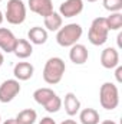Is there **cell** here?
I'll use <instances>...</instances> for the list:
<instances>
[{"instance_id": "cell-3", "label": "cell", "mask_w": 122, "mask_h": 124, "mask_svg": "<svg viewBox=\"0 0 122 124\" xmlns=\"http://www.w3.org/2000/svg\"><path fill=\"white\" fill-rule=\"evenodd\" d=\"M99 102L101 107L112 111L119 105V90L114 82H103L99 88Z\"/></svg>"}, {"instance_id": "cell-14", "label": "cell", "mask_w": 122, "mask_h": 124, "mask_svg": "<svg viewBox=\"0 0 122 124\" xmlns=\"http://www.w3.org/2000/svg\"><path fill=\"white\" fill-rule=\"evenodd\" d=\"M27 40L32 45H43L47 42V31L40 26H33L27 32Z\"/></svg>"}, {"instance_id": "cell-10", "label": "cell", "mask_w": 122, "mask_h": 124, "mask_svg": "<svg viewBox=\"0 0 122 124\" xmlns=\"http://www.w3.org/2000/svg\"><path fill=\"white\" fill-rule=\"evenodd\" d=\"M89 58V52L88 48L82 43H75L73 46H70L69 51V59L70 62H73L75 65H83Z\"/></svg>"}, {"instance_id": "cell-27", "label": "cell", "mask_w": 122, "mask_h": 124, "mask_svg": "<svg viewBox=\"0 0 122 124\" xmlns=\"http://www.w3.org/2000/svg\"><path fill=\"white\" fill-rule=\"evenodd\" d=\"M3 124H17V123H16V120H14V118H9V120H6Z\"/></svg>"}, {"instance_id": "cell-24", "label": "cell", "mask_w": 122, "mask_h": 124, "mask_svg": "<svg viewBox=\"0 0 122 124\" xmlns=\"http://www.w3.org/2000/svg\"><path fill=\"white\" fill-rule=\"evenodd\" d=\"M37 124H56V121H55L52 117H43Z\"/></svg>"}, {"instance_id": "cell-4", "label": "cell", "mask_w": 122, "mask_h": 124, "mask_svg": "<svg viewBox=\"0 0 122 124\" xmlns=\"http://www.w3.org/2000/svg\"><path fill=\"white\" fill-rule=\"evenodd\" d=\"M108 35H109V29L105 17H96L92 20L89 32H88V40L93 46L105 45L108 40Z\"/></svg>"}, {"instance_id": "cell-31", "label": "cell", "mask_w": 122, "mask_h": 124, "mask_svg": "<svg viewBox=\"0 0 122 124\" xmlns=\"http://www.w3.org/2000/svg\"><path fill=\"white\" fill-rule=\"evenodd\" d=\"M86 1H89V3H95V1H98V0H86Z\"/></svg>"}, {"instance_id": "cell-6", "label": "cell", "mask_w": 122, "mask_h": 124, "mask_svg": "<svg viewBox=\"0 0 122 124\" xmlns=\"http://www.w3.org/2000/svg\"><path fill=\"white\" fill-rule=\"evenodd\" d=\"M20 90H22L20 81H17L16 78L3 81L0 84V102L1 104H7V102L13 101L19 95Z\"/></svg>"}, {"instance_id": "cell-21", "label": "cell", "mask_w": 122, "mask_h": 124, "mask_svg": "<svg viewBox=\"0 0 122 124\" xmlns=\"http://www.w3.org/2000/svg\"><path fill=\"white\" fill-rule=\"evenodd\" d=\"M45 110L47 111V113H50V114H53V113H58L59 110L62 108V98L58 95V94H55L45 105Z\"/></svg>"}, {"instance_id": "cell-28", "label": "cell", "mask_w": 122, "mask_h": 124, "mask_svg": "<svg viewBox=\"0 0 122 124\" xmlns=\"http://www.w3.org/2000/svg\"><path fill=\"white\" fill-rule=\"evenodd\" d=\"M101 124H116V123H115L114 120H103Z\"/></svg>"}, {"instance_id": "cell-25", "label": "cell", "mask_w": 122, "mask_h": 124, "mask_svg": "<svg viewBox=\"0 0 122 124\" xmlns=\"http://www.w3.org/2000/svg\"><path fill=\"white\" fill-rule=\"evenodd\" d=\"M121 39H122V32H119V33H118V38H116V40H118V48H122Z\"/></svg>"}, {"instance_id": "cell-16", "label": "cell", "mask_w": 122, "mask_h": 124, "mask_svg": "<svg viewBox=\"0 0 122 124\" xmlns=\"http://www.w3.org/2000/svg\"><path fill=\"white\" fill-rule=\"evenodd\" d=\"M43 23H45V29L46 31H50V32H58L62 28L63 25V17L58 12H52L49 16L43 17Z\"/></svg>"}, {"instance_id": "cell-17", "label": "cell", "mask_w": 122, "mask_h": 124, "mask_svg": "<svg viewBox=\"0 0 122 124\" xmlns=\"http://www.w3.org/2000/svg\"><path fill=\"white\" fill-rule=\"evenodd\" d=\"M99 113L95 108H83L79 111V121L81 124H99Z\"/></svg>"}, {"instance_id": "cell-15", "label": "cell", "mask_w": 122, "mask_h": 124, "mask_svg": "<svg viewBox=\"0 0 122 124\" xmlns=\"http://www.w3.org/2000/svg\"><path fill=\"white\" fill-rule=\"evenodd\" d=\"M13 54L19 59H26V58L32 56V54H33V45L27 39H17L16 46L13 49Z\"/></svg>"}, {"instance_id": "cell-26", "label": "cell", "mask_w": 122, "mask_h": 124, "mask_svg": "<svg viewBox=\"0 0 122 124\" xmlns=\"http://www.w3.org/2000/svg\"><path fill=\"white\" fill-rule=\"evenodd\" d=\"M61 124H78V123H76L75 120H70V118H69V120H63Z\"/></svg>"}, {"instance_id": "cell-22", "label": "cell", "mask_w": 122, "mask_h": 124, "mask_svg": "<svg viewBox=\"0 0 122 124\" xmlns=\"http://www.w3.org/2000/svg\"><path fill=\"white\" fill-rule=\"evenodd\" d=\"M102 3H103V7L111 13L122 10V0H103Z\"/></svg>"}, {"instance_id": "cell-33", "label": "cell", "mask_w": 122, "mask_h": 124, "mask_svg": "<svg viewBox=\"0 0 122 124\" xmlns=\"http://www.w3.org/2000/svg\"><path fill=\"white\" fill-rule=\"evenodd\" d=\"M0 1H1V0H0Z\"/></svg>"}, {"instance_id": "cell-11", "label": "cell", "mask_w": 122, "mask_h": 124, "mask_svg": "<svg viewBox=\"0 0 122 124\" xmlns=\"http://www.w3.org/2000/svg\"><path fill=\"white\" fill-rule=\"evenodd\" d=\"M29 9L33 13L46 17L53 12V3L52 0H29Z\"/></svg>"}, {"instance_id": "cell-29", "label": "cell", "mask_w": 122, "mask_h": 124, "mask_svg": "<svg viewBox=\"0 0 122 124\" xmlns=\"http://www.w3.org/2000/svg\"><path fill=\"white\" fill-rule=\"evenodd\" d=\"M3 20H4V15H3V12L0 10V25L3 23Z\"/></svg>"}, {"instance_id": "cell-20", "label": "cell", "mask_w": 122, "mask_h": 124, "mask_svg": "<svg viewBox=\"0 0 122 124\" xmlns=\"http://www.w3.org/2000/svg\"><path fill=\"white\" fill-rule=\"evenodd\" d=\"M106 19V25H108V29L111 31H119L122 28V13L121 12H115V13H111Z\"/></svg>"}, {"instance_id": "cell-9", "label": "cell", "mask_w": 122, "mask_h": 124, "mask_svg": "<svg viewBox=\"0 0 122 124\" xmlns=\"http://www.w3.org/2000/svg\"><path fill=\"white\" fill-rule=\"evenodd\" d=\"M17 38L7 28H0V49L6 54H13Z\"/></svg>"}, {"instance_id": "cell-30", "label": "cell", "mask_w": 122, "mask_h": 124, "mask_svg": "<svg viewBox=\"0 0 122 124\" xmlns=\"http://www.w3.org/2000/svg\"><path fill=\"white\" fill-rule=\"evenodd\" d=\"M3 62H4V56H3V54L0 52V66L3 65Z\"/></svg>"}, {"instance_id": "cell-19", "label": "cell", "mask_w": 122, "mask_h": 124, "mask_svg": "<svg viewBox=\"0 0 122 124\" xmlns=\"http://www.w3.org/2000/svg\"><path fill=\"white\" fill-rule=\"evenodd\" d=\"M55 91L47 88V87H43V88H37L34 93H33V100L39 104V105H45L53 95H55Z\"/></svg>"}, {"instance_id": "cell-13", "label": "cell", "mask_w": 122, "mask_h": 124, "mask_svg": "<svg viewBox=\"0 0 122 124\" xmlns=\"http://www.w3.org/2000/svg\"><path fill=\"white\" fill-rule=\"evenodd\" d=\"M62 105H65V111L69 117H73V116L79 114V111H81V101L76 97V94L73 93L65 94V100L62 101Z\"/></svg>"}, {"instance_id": "cell-23", "label": "cell", "mask_w": 122, "mask_h": 124, "mask_svg": "<svg viewBox=\"0 0 122 124\" xmlns=\"http://www.w3.org/2000/svg\"><path fill=\"white\" fill-rule=\"evenodd\" d=\"M115 78H116V82H118V84H121V82H122V66H121V65H118V66H116Z\"/></svg>"}, {"instance_id": "cell-2", "label": "cell", "mask_w": 122, "mask_h": 124, "mask_svg": "<svg viewBox=\"0 0 122 124\" xmlns=\"http://www.w3.org/2000/svg\"><path fill=\"white\" fill-rule=\"evenodd\" d=\"M83 29L79 23H68L62 26L56 33V42L62 48H70L82 38Z\"/></svg>"}, {"instance_id": "cell-12", "label": "cell", "mask_w": 122, "mask_h": 124, "mask_svg": "<svg viewBox=\"0 0 122 124\" xmlns=\"http://www.w3.org/2000/svg\"><path fill=\"white\" fill-rule=\"evenodd\" d=\"M34 74V66L30 62H17L13 68V75L17 81H27Z\"/></svg>"}, {"instance_id": "cell-5", "label": "cell", "mask_w": 122, "mask_h": 124, "mask_svg": "<svg viewBox=\"0 0 122 124\" xmlns=\"http://www.w3.org/2000/svg\"><path fill=\"white\" fill-rule=\"evenodd\" d=\"M4 19L10 25H22L26 20V4L22 0H9L4 12Z\"/></svg>"}, {"instance_id": "cell-8", "label": "cell", "mask_w": 122, "mask_h": 124, "mask_svg": "<svg viewBox=\"0 0 122 124\" xmlns=\"http://www.w3.org/2000/svg\"><path fill=\"white\" fill-rule=\"evenodd\" d=\"M101 65L105 69H114L119 65V52L116 48H105L101 54Z\"/></svg>"}, {"instance_id": "cell-1", "label": "cell", "mask_w": 122, "mask_h": 124, "mask_svg": "<svg viewBox=\"0 0 122 124\" xmlns=\"http://www.w3.org/2000/svg\"><path fill=\"white\" fill-rule=\"evenodd\" d=\"M65 71H66V65L62 58L59 56L49 58L43 66V81L49 85H56L62 81Z\"/></svg>"}, {"instance_id": "cell-7", "label": "cell", "mask_w": 122, "mask_h": 124, "mask_svg": "<svg viewBox=\"0 0 122 124\" xmlns=\"http://www.w3.org/2000/svg\"><path fill=\"white\" fill-rule=\"evenodd\" d=\"M83 10V0H65L59 6V15L62 17H75Z\"/></svg>"}, {"instance_id": "cell-32", "label": "cell", "mask_w": 122, "mask_h": 124, "mask_svg": "<svg viewBox=\"0 0 122 124\" xmlns=\"http://www.w3.org/2000/svg\"><path fill=\"white\" fill-rule=\"evenodd\" d=\"M0 121H1V117H0Z\"/></svg>"}, {"instance_id": "cell-18", "label": "cell", "mask_w": 122, "mask_h": 124, "mask_svg": "<svg viewBox=\"0 0 122 124\" xmlns=\"http://www.w3.org/2000/svg\"><path fill=\"white\" fill-rule=\"evenodd\" d=\"M14 120L17 124H34L37 120V113L33 108H25L16 116Z\"/></svg>"}]
</instances>
